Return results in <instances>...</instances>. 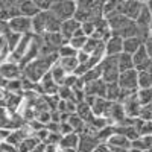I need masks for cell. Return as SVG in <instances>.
<instances>
[{"label": "cell", "mask_w": 152, "mask_h": 152, "mask_svg": "<svg viewBox=\"0 0 152 152\" xmlns=\"http://www.w3.org/2000/svg\"><path fill=\"white\" fill-rule=\"evenodd\" d=\"M76 59H78V64H87L88 59H90V55L84 50H78V53H76Z\"/></svg>", "instance_id": "7bdbcfd3"}, {"label": "cell", "mask_w": 152, "mask_h": 152, "mask_svg": "<svg viewBox=\"0 0 152 152\" xmlns=\"http://www.w3.org/2000/svg\"><path fill=\"white\" fill-rule=\"evenodd\" d=\"M99 66H100V72H102V79L107 84L117 82L120 72L117 67V58L116 56H105Z\"/></svg>", "instance_id": "3957f363"}, {"label": "cell", "mask_w": 152, "mask_h": 152, "mask_svg": "<svg viewBox=\"0 0 152 152\" xmlns=\"http://www.w3.org/2000/svg\"><path fill=\"white\" fill-rule=\"evenodd\" d=\"M105 99L110 102H120L122 99V90L117 82H110L107 84V91H105Z\"/></svg>", "instance_id": "603a6c76"}, {"label": "cell", "mask_w": 152, "mask_h": 152, "mask_svg": "<svg viewBox=\"0 0 152 152\" xmlns=\"http://www.w3.org/2000/svg\"><path fill=\"white\" fill-rule=\"evenodd\" d=\"M146 72H149V73L152 75V59H151V62H149V66L146 67Z\"/></svg>", "instance_id": "816d5d0a"}, {"label": "cell", "mask_w": 152, "mask_h": 152, "mask_svg": "<svg viewBox=\"0 0 152 152\" xmlns=\"http://www.w3.org/2000/svg\"><path fill=\"white\" fill-rule=\"evenodd\" d=\"M137 100L140 102L142 107H146L152 102V88H138L135 91Z\"/></svg>", "instance_id": "f546056e"}, {"label": "cell", "mask_w": 152, "mask_h": 152, "mask_svg": "<svg viewBox=\"0 0 152 152\" xmlns=\"http://www.w3.org/2000/svg\"><path fill=\"white\" fill-rule=\"evenodd\" d=\"M132 62H134V69H135L137 72L146 70V67L149 66V62H151V58H149L148 53H146L145 46H142L140 49L137 50V52L132 53Z\"/></svg>", "instance_id": "9a60e30c"}, {"label": "cell", "mask_w": 152, "mask_h": 152, "mask_svg": "<svg viewBox=\"0 0 152 152\" xmlns=\"http://www.w3.org/2000/svg\"><path fill=\"white\" fill-rule=\"evenodd\" d=\"M8 24V31L9 32H15L18 35H28L32 34V24H31V18L23 17V15H15L6 21Z\"/></svg>", "instance_id": "5b68a950"}, {"label": "cell", "mask_w": 152, "mask_h": 152, "mask_svg": "<svg viewBox=\"0 0 152 152\" xmlns=\"http://www.w3.org/2000/svg\"><path fill=\"white\" fill-rule=\"evenodd\" d=\"M49 73H50V76L53 78V81L61 87V85H64V81H66V78H67V73L62 70V67L58 64V62H55V64L52 66V69L49 70Z\"/></svg>", "instance_id": "83f0119b"}, {"label": "cell", "mask_w": 152, "mask_h": 152, "mask_svg": "<svg viewBox=\"0 0 152 152\" xmlns=\"http://www.w3.org/2000/svg\"><path fill=\"white\" fill-rule=\"evenodd\" d=\"M132 125H134L137 134L140 135V137H143V135H152V120H143L140 117H137V119H134Z\"/></svg>", "instance_id": "7402d4cb"}, {"label": "cell", "mask_w": 152, "mask_h": 152, "mask_svg": "<svg viewBox=\"0 0 152 152\" xmlns=\"http://www.w3.org/2000/svg\"><path fill=\"white\" fill-rule=\"evenodd\" d=\"M17 12H18V15L32 18L34 15H37L38 12H40V9L37 8L34 0H18L17 2Z\"/></svg>", "instance_id": "5bb4252c"}, {"label": "cell", "mask_w": 152, "mask_h": 152, "mask_svg": "<svg viewBox=\"0 0 152 152\" xmlns=\"http://www.w3.org/2000/svg\"><path fill=\"white\" fill-rule=\"evenodd\" d=\"M43 152H62L61 148L58 145H53V143H44V149Z\"/></svg>", "instance_id": "c3c4849f"}, {"label": "cell", "mask_w": 152, "mask_h": 152, "mask_svg": "<svg viewBox=\"0 0 152 152\" xmlns=\"http://www.w3.org/2000/svg\"><path fill=\"white\" fill-rule=\"evenodd\" d=\"M138 88H152V75L146 70H140L137 76Z\"/></svg>", "instance_id": "1f68e13d"}, {"label": "cell", "mask_w": 152, "mask_h": 152, "mask_svg": "<svg viewBox=\"0 0 152 152\" xmlns=\"http://www.w3.org/2000/svg\"><path fill=\"white\" fill-rule=\"evenodd\" d=\"M110 105H111V102L108 99H105V97H94L93 104H91V111L97 117H105Z\"/></svg>", "instance_id": "ffe728a7"}, {"label": "cell", "mask_w": 152, "mask_h": 152, "mask_svg": "<svg viewBox=\"0 0 152 152\" xmlns=\"http://www.w3.org/2000/svg\"><path fill=\"white\" fill-rule=\"evenodd\" d=\"M0 76L6 81L20 79L21 78V67L18 64H15V62L3 61V62H0Z\"/></svg>", "instance_id": "ba28073f"}, {"label": "cell", "mask_w": 152, "mask_h": 152, "mask_svg": "<svg viewBox=\"0 0 152 152\" xmlns=\"http://www.w3.org/2000/svg\"><path fill=\"white\" fill-rule=\"evenodd\" d=\"M137 76H138V72H137L135 69L122 72V73L119 75V79H117V84H119V87H120V90L128 91V93H135V91L138 90Z\"/></svg>", "instance_id": "277c9868"}, {"label": "cell", "mask_w": 152, "mask_h": 152, "mask_svg": "<svg viewBox=\"0 0 152 152\" xmlns=\"http://www.w3.org/2000/svg\"><path fill=\"white\" fill-rule=\"evenodd\" d=\"M5 90L8 93H23V88H21V79H12L8 81Z\"/></svg>", "instance_id": "74e56055"}, {"label": "cell", "mask_w": 152, "mask_h": 152, "mask_svg": "<svg viewBox=\"0 0 152 152\" xmlns=\"http://www.w3.org/2000/svg\"><path fill=\"white\" fill-rule=\"evenodd\" d=\"M105 20H107V23H108V26H110L113 34H119L122 29H125L132 21L128 17H125L123 14H120L119 11H114V12H111V14L105 15Z\"/></svg>", "instance_id": "52a82bcc"}, {"label": "cell", "mask_w": 152, "mask_h": 152, "mask_svg": "<svg viewBox=\"0 0 152 152\" xmlns=\"http://www.w3.org/2000/svg\"><path fill=\"white\" fill-rule=\"evenodd\" d=\"M143 46H145V49H146V53H148V56L152 59V37H146L145 38V41H143Z\"/></svg>", "instance_id": "bcb514c9"}, {"label": "cell", "mask_w": 152, "mask_h": 152, "mask_svg": "<svg viewBox=\"0 0 152 152\" xmlns=\"http://www.w3.org/2000/svg\"><path fill=\"white\" fill-rule=\"evenodd\" d=\"M46 20H47V11H40L37 15H34L31 18L32 34H35V35L46 34Z\"/></svg>", "instance_id": "2e32d148"}, {"label": "cell", "mask_w": 152, "mask_h": 152, "mask_svg": "<svg viewBox=\"0 0 152 152\" xmlns=\"http://www.w3.org/2000/svg\"><path fill=\"white\" fill-rule=\"evenodd\" d=\"M116 58H117V67H119V72H120V73H122V72H126V70L134 69L132 55L122 52V53H119Z\"/></svg>", "instance_id": "d4e9b609"}, {"label": "cell", "mask_w": 152, "mask_h": 152, "mask_svg": "<svg viewBox=\"0 0 152 152\" xmlns=\"http://www.w3.org/2000/svg\"><path fill=\"white\" fill-rule=\"evenodd\" d=\"M58 58H67V56H76V50L69 44V43H66V44H62L59 49H58Z\"/></svg>", "instance_id": "d590c367"}, {"label": "cell", "mask_w": 152, "mask_h": 152, "mask_svg": "<svg viewBox=\"0 0 152 152\" xmlns=\"http://www.w3.org/2000/svg\"><path fill=\"white\" fill-rule=\"evenodd\" d=\"M122 105H123V110H125L126 117H129V119H137L138 116H140L142 108H143V107L140 105V102L137 100L135 93L129 94V96L122 102Z\"/></svg>", "instance_id": "9c48e42d"}, {"label": "cell", "mask_w": 152, "mask_h": 152, "mask_svg": "<svg viewBox=\"0 0 152 152\" xmlns=\"http://www.w3.org/2000/svg\"><path fill=\"white\" fill-rule=\"evenodd\" d=\"M31 134H32V131H31L29 126L28 125H23V126H20V128L11 129L9 135L6 137V140H3V142H6V143H9V145L17 148L21 143V140H24V138H26L28 135H31Z\"/></svg>", "instance_id": "30bf717a"}, {"label": "cell", "mask_w": 152, "mask_h": 152, "mask_svg": "<svg viewBox=\"0 0 152 152\" xmlns=\"http://www.w3.org/2000/svg\"><path fill=\"white\" fill-rule=\"evenodd\" d=\"M70 2H76V0H70Z\"/></svg>", "instance_id": "f5cc1de1"}, {"label": "cell", "mask_w": 152, "mask_h": 152, "mask_svg": "<svg viewBox=\"0 0 152 152\" xmlns=\"http://www.w3.org/2000/svg\"><path fill=\"white\" fill-rule=\"evenodd\" d=\"M105 91H107V82L102 78L96 79L93 82H88L84 87V93L94 97H105Z\"/></svg>", "instance_id": "7c38bea8"}, {"label": "cell", "mask_w": 152, "mask_h": 152, "mask_svg": "<svg viewBox=\"0 0 152 152\" xmlns=\"http://www.w3.org/2000/svg\"><path fill=\"white\" fill-rule=\"evenodd\" d=\"M0 142H2V138H0Z\"/></svg>", "instance_id": "db71d44e"}, {"label": "cell", "mask_w": 152, "mask_h": 152, "mask_svg": "<svg viewBox=\"0 0 152 152\" xmlns=\"http://www.w3.org/2000/svg\"><path fill=\"white\" fill-rule=\"evenodd\" d=\"M100 43H104V41L96 40V38H93V37H88L87 41H85V44H84V47H82V50H84V52H87L88 55H91L94 50L97 49V46H99Z\"/></svg>", "instance_id": "e575fe53"}, {"label": "cell", "mask_w": 152, "mask_h": 152, "mask_svg": "<svg viewBox=\"0 0 152 152\" xmlns=\"http://www.w3.org/2000/svg\"><path fill=\"white\" fill-rule=\"evenodd\" d=\"M100 142L97 140L96 135L91 134H79V143H78V151L79 152H93Z\"/></svg>", "instance_id": "4fadbf2b"}, {"label": "cell", "mask_w": 152, "mask_h": 152, "mask_svg": "<svg viewBox=\"0 0 152 152\" xmlns=\"http://www.w3.org/2000/svg\"><path fill=\"white\" fill-rule=\"evenodd\" d=\"M70 126H72V129L75 131V132H78V134H81L82 131H84V126H85V122L78 116L76 113H72L70 116H69V119L66 120Z\"/></svg>", "instance_id": "f1b7e54d"}, {"label": "cell", "mask_w": 152, "mask_h": 152, "mask_svg": "<svg viewBox=\"0 0 152 152\" xmlns=\"http://www.w3.org/2000/svg\"><path fill=\"white\" fill-rule=\"evenodd\" d=\"M145 6L149 9V12L152 14V0H146V2H145Z\"/></svg>", "instance_id": "f907efd6"}, {"label": "cell", "mask_w": 152, "mask_h": 152, "mask_svg": "<svg viewBox=\"0 0 152 152\" xmlns=\"http://www.w3.org/2000/svg\"><path fill=\"white\" fill-rule=\"evenodd\" d=\"M62 152H64V151H62Z\"/></svg>", "instance_id": "11a10c76"}, {"label": "cell", "mask_w": 152, "mask_h": 152, "mask_svg": "<svg viewBox=\"0 0 152 152\" xmlns=\"http://www.w3.org/2000/svg\"><path fill=\"white\" fill-rule=\"evenodd\" d=\"M78 143H79V134L70 132L66 135H61L58 146L61 148V151H69V149H78Z\"/></svg>", "instance_id": "d6986e66"}, {"label": "cell", "mask_w": 152, "mask_h": 152, "mask_svg": "<svg viewBox=\"0 0 152 152\" xmlns=\"http://www.w3.org/2000/svg\"><path fill=\"white\" fill-rule=\"evenodd\" d=\"M61 140V134L59 132H49L47 138H46V142L44 143H53V145H58Z\"/></svg>", "instance_id": "b9f144b4"}, {"label": "cell", "mask_w": 152, "mask_h": 152, "mask_svg": "<svg viewBox=\"0 0 152 152\" xmlns=\"http://www.w3.org/2000/svg\"><path fill=\"white\" fill-rule=\"evenodd\" d=\"M123 52V38L113 34L105 41V55L107 56H117Z\"/></svg>", "instance_id": "8fae6325"}, {"label": "cell", "mask_w": 152, "mask_h": 152, "mask_svg": "<svg viewBox=\"0 0 152 152\" xmlns=\"http://www.w3.org/2000/svg\"><path fill=\"white\" fill-rule=\"evenodd\" d=\"M38 143H41V142L38 140L34 134H31V135H28L26 138H24V140H21V143L17 146V151L18 152H32L37 148Z\"/></svg>", "instance_id": "484cf974"}, {"label": "cell", "mask_w": 152, "mask_h": 152, "mask_svg": "<svg viewBox=\"0 0 152 152\" xmlns=\"http://www.w3.org/2000/svg\"><path fill=\"white\" fill-rule=\"evenodd\" d=\"M75 3H76V9L88 11V9H91L96 5V0H76Z\"/></svg>", "instance_id": "60d3db41"}, {"label": "cell", "mask_w": 152, "mask_h": 152, "mask_svg": "<svg viewBox=\"0 0 152 152\" xmlns=\"http://www.w3.org/2000/svg\"><path fill=\"white\" fill-rule=\"evenodd\" d=\"M58 59V53H52V55H40L37 56L34 61H31L29 64H26L24 67H21V76L28 78L29 81L40 82V79L52 69V66Z\"/></svg>", "instance_id": "6da1fadb"}, {"label": "cell", "mask_w": 152, "mask_h": 152, "mask_svg": "<svg viewBox=\"0 0 152 152\" xmlns=\"http://www.w3.org/2000/svg\"><path fill=\"white\" fill-rule=\"evenodd\" d=\"M70 132H75L72 129V126L67 122H59V134L61 135H66V134H70Z\"/></svg>", "instance_id": "f6af8a7d"}, {"label": "cell", "mask_w": 152, "mask_h": 152, "mask_svg": "<svg viewBox=\"0 0 152 152\" xmlns=\"http://www.w3.org/2000/svg\"><path fill=\"white\" fill-rule=\"evenodd\" d=\"M34 135H35L40 142H43V143H44V142H46V138H47V135H49V131L46 129V126H44V128L35 131V132H34Z\"/></svg>", "instance_id": "ee69618b"}, {"label": "cell", "mask_w": 152, "mask_h": 152, "mask_svg": "<svg viewBox=\"0 0 152 152\" xmlns=\"http://www.w3.org/2000/svg\"><path fill=\"white\" fill-rule=\"evenodd\" d=\"M81 31L85 37H91L94 34V21H84L81 23Z\"/></svg>", "instance_id": "f35d334b"}, {"label": "cell", "mask_w": 152, "mask_h": 152, "mask_svg": "<svg viewBox=\"0 0 152 152\" xmlns=\"http://www.w3.org/2000/svg\"><path fill=\"white\" fill-rule=\"evenodd\" d=\"M82 81L85 82V84H88V82H93V81H96V79H100L102 78V72H100V66H96V67H93V69H90V70H87L82 76Z\"/></svg>", "instance_id": "d6a6232c"}, {"label": "cell", "mask_w": 152, "mask_h": 152, "mask_svg": "<svg viewBox=\"0 0 152 152\" xmlns=\"http://www.w3.org/2000/svg\"><path fill=\"white\" fill-rule=\"evenodd\" d=\"M79 29H81V23L76 20V18H70V20H66V21L61 23L59 32H61V35L69 41L70 38L76 34V31H79Z\"/></svg>", "instance_id": "e0dca14e"}, {"label": "cell", "mask_w": 152, "mask_h": 152, "mask_svg": "<svg viewBox=\"0 0 152 152\" xmlns=\"http://www.w3.org/2000/svg\"><path fill=\"white\" fill-rule=\"evenodd\" d=\"M20 38H21V35H18V34H15V32H6L5 34V40H6V44H8V47H9V52H12V50L15 49V46L18 44V41H20Z\"/></svg>", "instance_id": "836d02e7"}, {"label": "cell", "mask_w": 152, "mask_h": 152, "mask_svg": "<svg viewBox=\"0 0 152 152\" xmlns=\"http://www.w3.org/2000/svg\"><path fill=\"white\" fill-rule=\"evenodd\" d=\"M105 145L111 146V148H122V149H129L131 148V142L120 132H113L108 137V140L105 142Z\"/></svg>", "instance_id": "ac0fdd59"}, {"label": "cell", "mask_w": 152, "mask_h": 152, "mask_svg": "<svg viewBox=\"0 0 152 152\" xmlns=\"http://www.w3.org/2000/svg\"><path fill=\"white\" fill-rule=\"evenodd\" d=\"M56 0H34V3L37 5V8L40 11H49L50 8L53 6V3Z\"/></svg>", "instance_id": "ab89813d"}, {"label": "cell", "mask_w": 152, "mask_h": 152, "mask_svg": "<svg viewBox=\"0 0 152 152\" xmlns=\"http://www.w3.org/2000/svg\"><path fill=\"white\" fill-rule=\"evenodd\" d=\"M143 46V38L142 37H129V38H123V52L132 55L137 52L138 49Z\"/></svg>", "instance_id": "44dd1931"}, {"label": "cell", "mask_w": 152, "mask_h": 152, "mask_svg": "<svg viewBox=\"0 0 152 152\" xmlns=\"http://www.w3.org/2000/svg\"><path fill=\"white\" fill-rule=\"evenodd\" d=\"M52 14L59 20V21H66L75 17L76 12V3L70 2V0H56L53 6L49 9Z\"/></svg>", "instance_id": "7a4b0ae2"}, {"label": "cell", "mask_w": 152, "mask_h": 152, "mask_svg": "<svg viewBox=\"0 0 152 152\" xmlns=\"http://www.w3.org/2000/svg\"><path fill=\"white\" fill-rule=\"evenodd\" d=\"M87 38L88 37H85V35H81V37H72L70 40H69V44L78 52V50H82V47H84V44H85V41H87Z\"/></svg>", "instance_id": "8d00e7d4"}, {"label": "cell", "mask_w": 152, "mask_h": 152, "mask_svg": "<svg viewBox=\"0 0 152 152\" xmlns=\"http://www.w3.org/2000/svg\"><path fill=\"white\" fill-rule=\"evenodd\" d=\"M56 62L62 67V70H64L67 75H73L76 67H78V59H76V56H67V58H58Z\"/></svg>", "instance_id": "cb8c5ba5"}, {"label": "cell", "mask_w": 152, "mask_h": 152, "mask_svg": "<svg viewBox=\"0 0 152 152\" xmlns=\"http://www.w3.org/2000/svg\"><path fill=\"white\" fill-rule=\"evenodd\" d=\"M0 152H18L15 146H12L6 142H0Z\"/></svg>", "instance_id": "7dc6e473"}, {"label": "cell", "mask_w": 152, "mask_h": 152, "mask_svg": "<svg viewBox=\"0 0 152 152\" xmlns=\"http://www.w3.org/2000/svg\"><path fill=\"white\" fill-rule=\"evenodd\" d=\"M78 116L85 122V123H88V122H91V119L94 117V114H93V111H91V107L90 105H87L85 102H79V104H76V111H75Z\"/></svg>", "instance_id": "4316f807"}, {"label": "cell", "mask_w": 152, "mask_h": 152, "mask_svg": "<svg viewBox=\"0 0 152 152\" xmlns=\"http://www.w3.org/2000/svg\"><path fill=\"white\" fill-rule=\"evenodd\" d=\"M61 23L52 12L47 11V20H46V34L47 32H59L61 29Z\"/></svg>", "instance_id": "4dcf8cb0"}, {"label": "cell", "mask_w": 152, "mask_h": 152, "mask_svg": "<svg viewBox=\"0 0 152 152\" xmlns=\"http://www.w3.org/2000/svg\"><path fill=\"white\" fill-rule=\"evenodd\" d=\"M143 8V2L142 0H120L119 2V6H117V11L120 14H123L125 17H128L129 20L135 21L140 11Z\"/></svg>", "instance_id": "8992f818"}, {"label": "cell", "mask_w": 152, "mask_h": 152, "mask_svg": "<svg viewBox=\"0 0 152 152\" xmlns=\"http://www.w3.org/2000/svg\"><path fill=\"white\" fill-rule=\"evenodd\" d=\"M93 152H108V146H107L105 143H100Z\"/></svg>", "instance_id": "681fc988"}]
</instances>
